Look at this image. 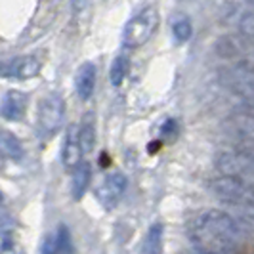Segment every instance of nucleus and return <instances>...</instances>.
Returning <instances> with one entry per match:
<instances>
[{
	"label": "nucleus",
	"mask_w": 254,
	"mask_h": 254,
	"mask_svg": "<svg viewBox=\"0 0 254 254\" xmlns=\"http://www.w3.org/2000/svg\"><path fill=\"white\" fill-rule=\"evenodd\" d=\"M241 235V224L224 210L199 214L190 229L193 254H235Z\"/></svg>",
	"instance_id": "f257e3e1"
},
{
	"label": "nucleus",
	"mask_w": 254,
	"mask_h": 254,
	"mask_svg": "<svg viewBox=\"0 0 254 254\" xmlns=\"http://www.w3.org/2000/svg\"><path fill=\"white\" fill-rule=\"evenodd\" d=\"M159 27V12L155 6H145L128 19L123 31V44L127 48H140L153 37Z\"/></svg>",
	"instance_id": "f03ea898"
},
{
	"label": "nucleus",
	"mask_w": 254,
	"mask_h": 254,
	"mask_svg": "<svg viewBox=\"0 0 254 254\" xmlns=\"http://www.w3.org/2000/svg\"><path fill=\"white\" fill-rule=\"evenodd\" d=\"M65 115V102L58 92H52L38 105L37 113V136L42 141L52 140L60 128Z\"/></svg>",
	"instance_id": "7ed1b4c3"
},
{
	"label": "nucleus",
	"mask_w": 254,
	"mask_h": 254,
	"mask_svg": "<svg viewBox=\"0 0 254 254\" xmlns=\"http://www.w3.org/2000/svg\"><path fill=\"white\" fill-rule=\"evenodd\" d=\"M210 188L224 203H229L235 208L254 204V184H251V182H245V180L235 178V176L220 174L218 178L212 180Z\"/></svg>",
	"instance_id": "20e7f679"
},
{
	"label": "nucleus",
	"mask_w": 254,
	"mask_h": 254,
	"mask_svg": "<svg viewBox=\"0 0 254 254\" xmlns=\"http://www.w3.org/2000/svg\"><path fill=\"white\" fill-rule=\"evenodd\" d=\"M218 170L224 176H235L254 184V149L228 151L218 159Z\"/></svg>",
	"instance_id": "39448f33"
},
{
	"label": "nucleus",
	"mask_w": 254,
	"mask_h": 254,
	"mask_svg": "<svg viewBox=\"0 0 254 254\" xmlns=\"http://www.w3.org/2000/svg\"><path fill=\"white\" fill-rule=\"evenodd\" d=\"M127 188H128V180L123 172L107 174L98 184V188H96V199H98V203L102 204L103 208L109 210V208H113V206L119 204V201L123 199Z\"/></svg>",
	"instance_id": "423d86ee"
},
{
	"label": "nucleus",
	"mask_w": 254,
	"mask_h": 254,
	"mask_svg": "<svg viewBox=\"0 0 254 254\" xmlns=\"http://www.w3.org/2000/svg\"><path fill=\"white\" fill-rule=\"evenodd\" d=\"M40 73V62L37 56H19L13 58L4 65L2 75L6 78H17V80H27Z\"/></svg>",
	"instance_id": "0eeeda50"
},
{
	"label": "nucleus",
	"mask_w": 254,
	"mask_h": 254,
	"mask_svg": "<svg viewBox=\"0 0 254 254\" xmlns=\"http://www.w3.org/2000/svg\"><path fill=\"white\" fill-rule=\"evenodd\" d=\"M82 143H80V132L76 125H71L65 132V141H64V149H62V161L64 166L69 170H75L76 166L80 165V159H82Z\"/></svg>",
	"instance_id": "6e6552de"
},
{
	"label": "nucleus",
	"mask_w": 254,
	"mask_h": 254,
	"mask_svg": "<svg viewBox=\"0 0 254 254\" xmlns=\"http://www.w3.org/2000/svg\"><path fill=\"white\" fill-rule=\"evenodd\" d=\"M27 109V96L21 90H8L2 96V117L6 121H19Z\"/></svg>",
	"instance_id": "1a4fd4ad"
},
{
	"label": "nucleus",
	"mask_w": 254,
	"mask_h": 254,
	"mask_svg": "<svg viewBox=\"0 0 254 254\" xmlns=\"http://www.w3.org/2000/svg\"><path fill=\"white\" fill-rule=\"evenodd\" d=\"M228 132L237 140L254 141V111L235 113L228 121Z\"/></svg>",
	"instance_id": "9d476101"
},
{
	"label": "nucleus",
	"mask_w": 254,
	"mask_h": 254,
	"mask_svg": "<svg viewBox=\"0 0 254 254\" xmlns=\"http://www.w3.org/2000/svg\"><path fill=\"white\" fill-rule=\"evenodd\" d=\"M96 86V65L94 64H82L78 67L75 76V88L80 100H90L94 94Z\"/></svg>",
	"instance_id": "9b49d317"
},
{
	"label": "nucleus",
	"mask_w": 254,
	"mask_h": 254,
	"mask_svg": "<svg viewBox=\"0 0 254 254\" xmlns=\"http://www.w3.org/2000/svg\"><path fill=\"white\" fill-rule=\"evenodd\" d=\"M88 186H90V165L88 163H80L75 168V174H73V186H71L73 199L80 201L84 197V193L88 191Z\"/></svg>",
	"instance_id": "f8f14e48"
},
{
	"label": "nucleus",
	"mask_w": 254,
	"mask_h": 254,
	"mask_svg": "<svg viewBox=\"0 0 254 254\" xmlns=\"http://www.w3.org/2000/svg\"><path fill=\"white\" fill-rule=\"evenodd\" d=\"M0 141H2V151H4V155H6L8 159H12V161H21V159H23L25 149H23L21 141L17 140L12 132L2 130V138H0Z\"/></svg>",
	"instance_id": "ddd939ff"
},
{
	"label": "nucleus",
	"mask_w": 254,
	"mask_h": 254,
	"mask_svg": "<svg viewBox=\"0 0 254 254\" xmlns=\"http://www.w3.org/2000/svg\"><path fill=\"white\" fill-rule=\"evenodd\" d=\"M80 132V143H82V151L88 153L94 149V143H96V127H94V115L88 113L84 115L82 119V125L78 127Z\"/></svg>",
	"instance_id": "4468645a"
},
{
	"label": "nucleus",
	"mask_w": 254,
	"mask_h": 254,
	"mask_svg": "<svg viewBox=\"0 0 254 254\" xmlns=\"http://www.w3.org/2000/svg\"><path fill=\"white\" fill-rule=\"evenodd\" d=\"M143 253L145 254H163V226L153 224L147 237L143 241Z\"/></svg>",
	"instance_id": "2eb2a0df"
},
{
	"label": "nucleus",
	"mask_w": 254,
	"mask_h": 254,
	"mask_svg": "<svg viewBox=\"0 0 254 254\" xmlns=\"http://www.w3.org/2000/svg\"><path fill=\"white\" fill-rule=\"evenodd\" d=\"M54 243H56V254H75V247H73V237L67 226H60L56 235H54Z\"/></svg>",
	"instance_id": "dca6fc26"
},
{
	"label": "nucleus",
	"mask_w": 254,
	"mask_h": 254,
	"mask_svg": "<svg viewBox=\"0 0 254 254\" xmlns=\"http://www.w3.org/2000/svg\"><path fill=\"white\" fill-rule=\"evenodd\" d=\"M127 75H128V60L125 56H117L113 65H111V73H109L111 84L113 86H121L123 80L127 78Z\"/></svg>",
	"instance_id": "f3484780"
},
{
	"label": "nucleus",
	"mask_w": 254,
	"mask_h": 254,
	"mask_svg": "<svg viewBox=\"0 0 254 254\" xmlns=\"http://www.w3.org/2000/svg\"><path fill=\"white\" fill-rule=\"evenodd\" d=\"M172 35L174 38L178 40V42H188L193 35V25H191L190 17H178V19H174V23H172Z\"/></svg>",
	"instance_id": "a211bd4d"
},
{
	"label": "nucleus",
	"mask_w": 254,
	"mask_h": 254,
	"mask_svg": "<svg viewBox=\"0 0 254 254\" xmlns=\"http://www.w3.org/2000/svg\"><path fill=\"white\" fill-rule=\"evenodd\" d=\"M239 29L245 37L254 40V4L239 15Z\"/></svg>",
	"instance_id": "6ab92c4d"
},
{
	"label": "nucleus",
	"mask_w": 254,
	"mask_h": 254,
	"mask_svg": "<svg viewBox=\"0 0 254 254\" xmlns=\"http://www.w3.org/2000/svg\"><path fill=\"white\" fill-rule=\"evenodd\" d=\"M174 136H178V123L174 119H168L161 127V138H174Z\"/></svg>",
	"instance_id": "aec40b11"
},
{
	"label": "nucleus",
	"mask_w": 254,
	"mask_h": 254,
	"mask_svg": "<svg viewBox=\"0 0 254 254\" xmlns=\"http://www.w3.org/2000/svg\"><path fill=\"white\" fill-rule=\"evenodd\" d=\"M15 251V241L12 239L10 231H2V254H10Z\"/></svg>",
	"instance_id": "412c9836"
},
{
	"label": "nucleus",
	"mask_w": 254,
	"mask_h": 254,
	"mask_svg": "<svg viewBox=\"0 0 254 254\" xmlns=\"http://www.w3.org/2000/svg\"><path fill=\"white\" fill-rule=\"evenodd\" d=\"M40 254H56V243H54V235L46 237L42 247H40Z\"/></svg>",
	"instance_id": "4be33fe9"
}]
</instances>
